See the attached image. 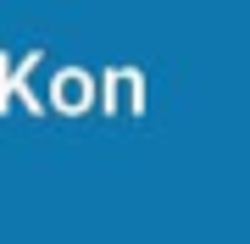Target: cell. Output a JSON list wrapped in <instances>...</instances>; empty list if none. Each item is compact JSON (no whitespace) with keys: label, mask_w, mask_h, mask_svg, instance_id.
<instances>
[]
</instances>
